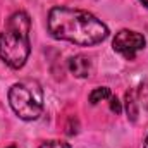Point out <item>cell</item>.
I'll list each match as a JSON object with an SVG mask.
<instances>
[{
	"mask_svg": "<svg viewBox=\"0 0 148 148\" xmlns=\"http://www.w3.org/2000/svg\"><path fill=\"white\" fill-rule=\"evenodd\" d=\"M9 103L23 121H35L43 112V90L35 79L14 83L9 90Z\"/></svg>",
	"mask_w": 148,
	"mask_h": 148,
	"instance_id": "cell-3",
	"label": "cell"
},
{
	"mask_svg": "<svg viewBox=\"0 0 148 148\" xmlns=\"http://www.w3.org/2000/svg\"><path fill=\"white\" fill-rule=\"evenodd\" d=\"M143 148H148V134H147V138H145V143H143Z\"/></svg>",
	"mask_w": 148,
	"mask_h": 148,
	"instance_id": "cell-10",
	"label": "cell"
},
{
	"mask_svg": "<svg viewBox=\"0 0 148 148\" xmlns=\"http://www.w3.org/2000/svg\"><path fill=\"white\" fill-rule=\"evenodd\" d=\"M110 98V90L107 86H100V88H95L91 93H90V103L91 105H97L98 102L102 100H107Z\"/></svg>",
	"mask_w": 148,
	"mask_h": 148,
	"instance_id": "cell-7",
	"label": "cell"
},
{
	"mask_svg": "<svg viewBox=\"0 0 148 148\" xmlns=\"http://www.w3.org/2000/svg\"><path fill=\"white\" fill-rule=\"evenodd\" d=\"M9 148H16V145H10V147H9Z\"/></svg>",
	"mask_w": 148,
	"mask_h": 148,
	"instance_id": "cell-12",
	"label": "cell"
},
{
	"mask_svg": "<svg viewBox=\"0 0 148 148\" xmlns=\"http://www.w3.org/2000/svg\"><path fill=\"white\" fill-rule=\"evenodd\" d=\"M47 28L55 40H64L79 47L98 45L109 36V28L98 17L86 10L71 7L50 9Z\"/></svg>",
	"mask_w": 148,
	"mask_h": 148,
	"instance_id": "cell-1",
	"label": "cell"
},
{
	"mask_svg": "<svg viewBox=\"0 0 148 148\" xmlns=\"http://www.w3.org/2000/svg\"><path fill=\"white\" fill-rule=\"evenodd\" d=\"M140 2H141V3H143V5L148 9V0H140Z\"/></svg>",
	"mask_w": 148,
	"mask_h": 148,
	"instance_id": "cell-11",
	"label": "cell"
},
{
	"mask_svg": "<svg viewBox=\"0 0 148 148\" xmlns=\"http://www.w3.org/2000/svg\"><path fill=\"white\" fill-rule=\"evenodd\" d=\"M31 19L26 12H14L5 24V29L0 33V59L10 69H21L31 52Z\"/></svg>",
	"mask_w": 148,
	"mask_h": 148,
	"instance_id": "cell-2",
	"label": "cell"
},
{
	"mask_svg": "<svg viewBox=\"0 0 148 148\" xmlns=\"http://www.w3.org/2000/svg\"><path fill=\"white\" fill-rule=\"evenodd\" d=\"M91 60L86 57V55H76L69 60V71L76 76V77H88L91 74Z\"/></svg>",
	"mask_w": 148,
	"mask_h": 148,
	"instance_id": "cell-5",
	"label": "cell"
},
{
	"mask_svg": "<svg viewBox=\"0 0 148 148\" xmlns=\"http://www.w3.org/2000/svg\"><path fill=\"white\" fill-rule=\"evenodd\" d=\"M145 45H147L145 36L141 33H136L131 29H121L119 33H115L114 41H112L114 50L127 60H134L136 53L140 50H143Z\"/></svg>",
	"mask_w": 148,
	"mask_h": 148,
	"instance_id": "cell-4",
	"label": "cell"
},
{
	"mask_svg": "<svg viewBox=\"0 0 148 148\" xmlns=\"http://www.w3.org/2000/svg\"><path fill=\"white\" fill-rule=\"evenodd\" d=\"M110 110L114 114H121L122 112V105H121V102H119L117 97H110Z\"/></svg>",
	"mask_w": 148,
	"mask_h": 148,
	"instance_id": "cell-9",
	"label": "cell"
},
{
	"mask_svg": "<svg viewBox=\"0 0 148 148\" xmlns=\"http://www.w3.org/2000/svg\"><path fill=\"white\" fill-rule=\"evenodd\" d=\"M126 114H127V119L131 122H136L138 119V114H140V109H138V98H136V93L134 91H127L126 93Z\"/></svg>",
	"mask_w": 148,
	"mask_h": 148,
	"instance_id": "cell-6",
	"label": "cell"
},
{
	"mask_svg": "<svg viewBox=\"0 0 148 148\" xmlns=\"http://www.w3.org/2000/svg\"><path fill=\"white\" fill-rule=\"evenodd\" d=\"M40 148H73V147L66 141H60V140H50V141L41 143Z\"/></svg>",
	"mask_w": 148,
	"mask_h": 148,
	"instance_id": "cell-8",
	"label": "cell"
}]
</instances>
